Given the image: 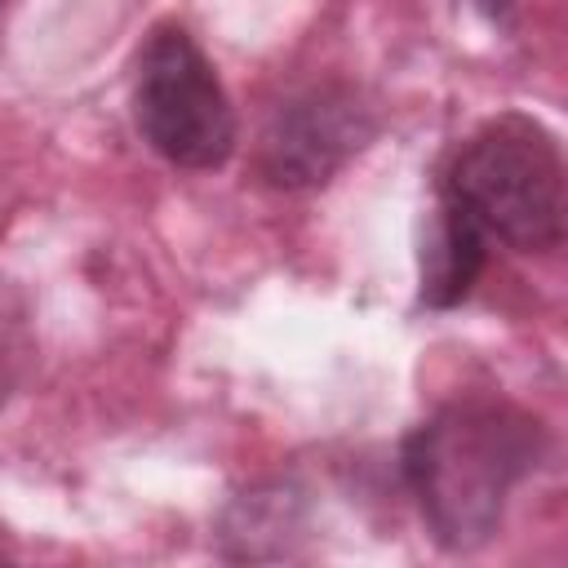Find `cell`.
<instances>
[{
  "instance_id": "1",
  "label": "cell",
  "mask_w": 568,
  "mask_h": 568,
  "mask_svg": "<svg viewBox=\"0 0 568 568\" xmlns=\"http://www.w3.org/2000/svg\"><path fill=\"white\" fill-rule=\"evenodd\" d=\"M550 430L501 395H457L399 444V475L422 524L448 555H470L501 532L510 493L541 466Z\"/></svg>"
},
{
  "instance_id": "2",
  "label": "cell",
  "mask_w": 568,
  "mask_h": 568,
  "mask_svg": "<svg viewBox=\"0 0 568 568\" xmlns=\"http://www.w3.org/2000/svg\"><path fill=\"white\" fill-rule=\"evenodd\" d=\"M435 200L457 209L488 244L550 253L564 240V155L555 133L501 111L466 133L435 173Z\"/></svg>"
},
{
  "instance_id": "3",
  "label": "cell",
  "mask_w": 568,
  "mask_h": 568,
  "mask_svg": "<svg viewBox=\"0 0 568 568\" xmlns=\"http://www.w3.org/2000/svg\"><path fill=\"white\" fill-rule=\"evenodd\" d=\"M133 129L173 169L209 173L235 155L240 120L217 67L182 22H155L133 62Z\"/></svg>"
},
{
  "instance_id": "4",
  "label": "cell",
  "mask_w": 568,
  "mask_h": 568,
  "mask_svg": "<svg viewBox=\"0 0 568 568\" xmlns=\"http://www.w3.org/2000/svg\"><path fill=\"white\" fill-rule=\"evenodd\" d=\"M377 138V111L359 89L324 80L271 106L257 138V173L275 191H311L337 178Z\"/></svg>"
},
{
  "instance_id": "5",
  "label": "cell",
  "mask_w": 568,
  "mask_h": 568,
  "mask_svg": "<svg viewBox=\"0 0 568 568\" xmlns=\"http://www.w3.org/2000/svg\"><path fill=\"white\" fill-rule=\"evenodd\" d=\"M484 266H488V240L457 209L435 200L417 248V306L453 311L457 302L470 297Z\"/></svg>"
},
{
  "instance_id": "6",
  "label": "cell",
  "mask_w": 568,
  "mask_h": 568,
  "mask_svg": "<svg viewBox=\"0 0 568 568\" xmlns=\"http://www.w3.org/2000/svg\"><path fill=\"white\" fill-rule=\"evenodd\" d=\"M479 18H488V22H506V13L515 9V0H466Z\"/></svg>"
}]
</instances>
